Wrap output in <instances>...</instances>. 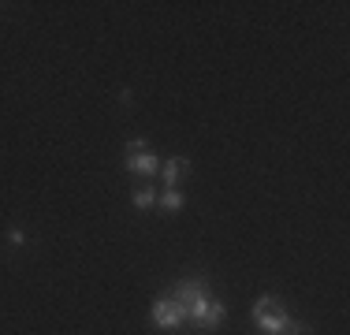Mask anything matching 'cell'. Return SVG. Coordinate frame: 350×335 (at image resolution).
Masks as SVG:
<instances>
[{
    "mask_svg": "<svg viewBox=\"0 0 350 335\" xmlns=\"http://www.w3.org/2000/svg\"><path fill=\"white\" fill-rule=\"evenodd\" d=\"M172 298L183 306V313H187V324H194V328H202V332H216V328L224 324V317H228L224 302L213 298L209 287H205L202 280H183L179 287H175Z\"/></svg>",
    "mask_w": 350,
    "mask_h": 335,
    "instance_id": "6da1fadb",
    "label": "cell"
},
{
    "mask_svg": "<svg viewBox=\"0 0 350 335\" xmlns=\"http://www.w3.org/2000/svg\"><path fill=\"white\" fill-rule=\"evenodd\" d=\"M254 321L265 335H287L291 332V317L283 313L280 298H272V295H261L254 302Z\"/></svg>",
    "mask_w": 350,
    "mask_h": 335,
    "instance_id": "7a4b0ae2",
    "label": "cell"
},
{
    "mask_svg": "<svg viewBox=\"0 0 350 335\" xmlns=\"http://www.w3.org/2000/svg\"><path fill=\"white\" fill-rule=\"evenodd\" d=\"M153 324L157 328H179V324H187V313H183V306L175 298H157L153 302Z\"/></svg>",
    "mask_w": 350,
    "mask_h": 335,
    "instance_id": "3957f363",
    "label": "cell"
},
{
    "mask_svg": "<svg viewBox=\"0 0 350 335\" xmlns=\"http://www.w3.org/2000/svg\"><path fill=\"white\" fill-rule=\"evenodd\" d=\"M187 172H190V161H187V157H172V161L164 164V172H161L164 187H168V190H175V187H179V179H183Z\"/></svg>",
    "mask_w": 350,
    "mask_h": 335,
    "instance_id": "277c9868",
    "label": "cell"
},
{
    "mask_svg": "<svg viewBox=\"0 0 350 335\" xmlns=\"http://www.w3.org/2000/svg\"><path fill=\"white\" fill-rule=\"evenodd\" d=\"M123 168H127V172H135V175H153L161 164H157L153 149H146V153H135V157H127V161H123Z\"/></svg>",
    "mask_w": 350,
    "mask_h": 335,
    "instance_id": "5b68a950",
    "label": "cell"
},
{
    "mask_svg": "<svg viewBox=\"0 0 350 335\" xmlns=\"http://www.w3.org/2000/svg\"><path fill=\"white\" fill-rule=\"evenodd\" d=\"M157 201H161V209H164V213H179V209L187 205V198H183V190H164V194L157 198Z\"/></svg>",
    "mask_w": 350,
    "mask_h": 335,
    "instance_id": "8992f818",
    "label": "cell"
},
{
    "mask_svg": "<svg viewBox=\"0 0 350 335\" xmlns=\"http://www.w3.org/2000/svg\"><path fill=\"white\" fill-rule=\"evenodd\" d=\"M135 205L138 209H153L157 205V194H153V190H135Z\"/></svg>",
    "mask_w": 350,
    "mask_h": 335,
    "instance_id": "52a82bcc",
    "label": "cell"
},
{
    "mask_svg": "<svg viewBox=\"0 0 350 335\" xmlns=\"http://www.w3.org/2000/svg\"><path fill=\"white\" fill-rule=\"evenodd\" d=\"M146 149H149V142H146V138H131V142H127V157L146 153Z\"/></svg>",
    "mask_w": 350,
    "mask_h": 335,
    "instance_id": "ba28073f",
    "label": "cell"
},
{
    "mask_svg": "<svg viewBox=\"0 0 350 335\" xmlns=\"http://www.w3.org/2000/svg\"><path fill=\"white\" fill-rule=\"evenodd\" d=\"M8 242H12V246H23V242H27V234H23V231H12V234H8Z\"/></svg>",
    "mask_w": 350,
    "mask_h": 335,
    "instance_id": "9c48e42d",
    "label": "cell"
}]
</instances>
